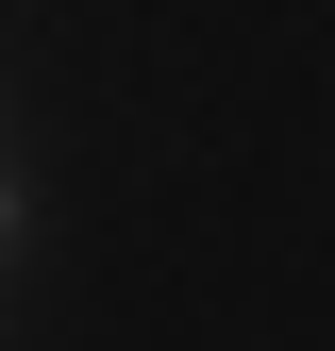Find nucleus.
<instances>
[{"instance_id": "f257e3e1", "label": "nucleus", "mask_w": 335, "mask_h": 351, "mask_svg": "<svg viewBox=\"0 0 335 351\" xmlns=\"http://www.w3.org/2000/svg\"><path fill=\"white\" fill-rule=\"evenodd\" d=\"M17 234H34V184H17V167H0V251H17Z\"/></svg>"}]
</instances>
